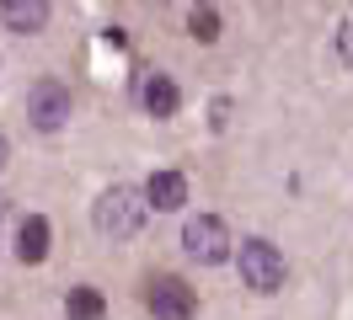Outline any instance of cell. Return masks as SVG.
I'll return each instance as SVG.
<instances>
[{
    "mask_svg": "<svg viewBox=\"0 0 353 320\" xmlns=\"http://www.w3.org/2000/svg\"><path fill=\"white\" fill-rule=\"evenodd\" d=\"M145 219H150V198H145V187H129V182H112V187L91 203V224H97V235H108V240L139 235Z\"/></svg>",
    "mask_w": 353,
    "mask_h": 320,
    "instance_id": "1",
    "label": "cell"
},
{
    "mask_svg": "<svg viewBox=\"0 0 353 320\" xmlns=\"http://www.w3.org/2000/svg\"><path fill=\"white\" fill-rule=\"evenodd\" d=\"M236 267H241V283L252 294H279L284 288V251L273 240H241Z\"/></svg>",
    "mask_w": 353,
    "mask_h": 320,
    "instance_id": "2",
    "label": "cell"
},
{
    "mask_svg": "<svg viewBox=\"0 0 353 320\" xmlns=\"http://www.w3.org/2000/svg\"><path fill=\"white\" fill-rule=\"evenodd\" d=\"M145 304H150L155 320H193L199 315V294H193L182 277H172V273H161V277L145 283Z\"/></svg>",
    "mask_w": 353,
    "mask_h": 320,
    "instance_id": "3",
    "label": "cell"
},
{
    "mask_svg": "<svg viewBox=\"0 0 353 320\" xmlns=\"http://www.w3.org/2000/svg\"><path fill=\"white\" fill-rule=\"evenodd\" d=\"M182 246H188V256H193V262L214 267V262H225V256H230V230H225L214 213H199V219H188V224H182Z\"/></svg>",
    "mask_w": 353,
    "mask_h": 320,
    "instance_id": "4",
    "label": "cell"
},
{
    "mask_svg": "<svg viewBox=\"0 0 353 320\" xmlns=\"http://www.w3.org/2000/svg\"><path fill=\"white\" fill-rule=\"evenodd\" d=\"M27 118L43 128V134L65 128V123H70V85H59V81H38L32 91H27Z\"/></svg>",
    "mask_w": 353,
    "mask_h": 320,
    "instance_id": "5",
    "label": "cell"
},
{
    "mask_svg": "<svg viewBox=\"0 0 353 320\" xmlns=\"http://www.w3.org/2000/svg\"><path fill=\"white\" fill-rule=\"evenodd\" d=\"M176 102H182V91H176L172 75H161V70H139V107H145L150 118H172Z\"/></svg>",
    "mask_w": 353,
    "mask_h": 320,
    "instance_id": "6",
    "label": "cell"
},
{
    "mask_svg": "<svg viewBox=\"0 0 353 320\" xmlns=\"http://www.w3.org/2000/svg\"><path fill=\"white\" fill-rule=\"evenodd\" d=\"M145 198H150V209L176 213L188 203V176H182V171H155L150 182H145Z\"/></svg>",
    "mask_w": 353,
    "mask_h": 320,
    "instance_id": "7",
    "label": "cell"
},
{
    "mask_svg": "<svg viewBox=\"0 0 353 320\" xmlns=\"http://www.w3.org/2000/svg\"><path fill=\"white\" fill-rule=\"evenodd\" d=\"M48 256V219L43 213H27L22 224H17V262L22 267H38Z\"/></svg>",
    "mask_w": 353,
    "mask_h": 320,
    "instance_id": "8",
    "label": "cell"
},
{
    "mask_svg": "<svg viewBox=\"0 0 353 320\" xmlns=\"http://www.w3.org/2000/svg\"><path fill=\"white\" fill-rule=\"evenodd\" d=\"M0 21H6L11 32H43L48 0H6V6H0Z\"/></svg>",
    "mask_w": 353,
    "mask_h": 320,
    "instance_id": "9",
    "label": "cell"
},
{
    "mask_svg": "<svg viewBox=\"0 0 353 320\" xmlns=\"http://www.w3.org/2000/svg\"><path fill=\"white\" fill-rule=\"evenodd\" d=\"M65 315L70 320H102V315H108V299L81 283V288H70V294H65Z\"/></svg>",
    "mask_w": 353,
    "mask_h": 320,
    "instance_id": "10",
    "label": "cell"
},
{
    "mask_svg": "<svg viewBox=\"0 0 353 320\" xmlns=\"http://www.w3.org/2000/svg\"><path fill=\"white\" fill-rule=\"evenodd\" d=\"M188 32L199 43H214L220 38V11H214V6H193V11H188Z\"/></svg>",
    "mask_w": 353,
    "mask_h": 320,
    "instance_id": "11",
    "label": "cell"
},
{
    "mask_svg": "<svg viewBox=\"0 0 353 320\" xmlns=\"http://www.w3.org/2000/svg\"><path fill=\"white\" fill-rule=\"evenodd\" d=\"M337 54H343V64H353V21L337 27Z\"/></svg>",
    "mask_w": 353,
    "mask_h": 320,
    "instance_id": "12",
    "label": "cell"
},
{
    "mask_svg": "<svg viewBox=\"0 0 353 320\" xmlns=\"http://www.w3.org/2000/svg\"><path fill=\"white\" fill-rule=\"evenodd\" d=\"M6 160H11V145H6V134H0V171H6Z\"/></svg>",
    "mask_w": 353,
    "mask_h": 320,
    "instance_id": "13",
    "label": "cell"
},
{
    "mask_svg": "<svg viewBox=\"0 0 353 320\" xmlns=\"http://www.w3.org/2000/svg\"><path fill=\"white\" fill-rule=\"evenodd\" d=\"M6 209H11V198H6V192H0V213H6Z\"/></svg>",
    "mask_w": 353,
    "mask_h": 320,
    "instance_id": "14",
    "label": "cell"
}]
</instances>
